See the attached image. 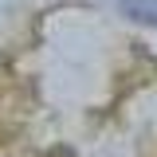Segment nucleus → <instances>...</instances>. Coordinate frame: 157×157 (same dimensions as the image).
Wrapping results in <instances>:
<instances>
[{
	"label": "nucleus",
	"instance_id": "f257e3e1",
	"mask_svg": "<svg viewBox=\"0 0 157 157\" xmlns=\"http://www.w3.org/2000/svg\"><path fill=\"white\" fill-rule=\"evenodd\" d=\"M126 16L137 24H157V0H126Z\"/></svg>",
	"mask_w": 157,
	"mask_h": 157
}]
</instances>
